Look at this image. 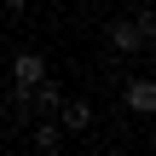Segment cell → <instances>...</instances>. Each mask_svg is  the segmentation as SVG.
<instances>
[{
	"instance_id": "obj_1",
	"label": "cell",
	"mask_w": 156,
	"mask_h": 156,
	"mask_svg": "<svg viewBox=\"0 0 156 156\" xmlns=\"http://www.w3.org/2000/svg\"><path fill=\"white\" fill-rule=\"evenodd\" d=\"M12 81H17V98H29V87L46 81V58L41 52H17L12 58Z\"/></svg>"
},
{
	"instance_id": "obj_2",
	"label": "cell",
	"mask_w": 156,
	"mask_h": 156,
	"mask_svg": "<svg viewBox=\"0 0 156 156\" xmlns=\"http://www.w3.org/2000/svg\"><path fill=\"white\" fill-rule=\"evenodd\" d=\"M52 122H58L64 133H87V127H93V104H87V98H64Z\"/></svg>"
},
{
	"instance_id": "obj_3",
	"label": "cell",
	"mask_w": 156,
	"mask_h": 156,
	"mask_svg": "<svg viewBox=\"0 0 156 156\" xmlns=\"http://www.w3.org/2000/svg\"><path fill=\"white\" fill-rule=\"evenodd\" d=\"M122 104L133 110V116H156V81L145 75V81H127L122 87Z\"/></svg>"
},
{
	"instance_id": "obj_4",
	"label": "cell",
	"mask_w": 156,
	"mask_h": 156,
	"mask_svg": "<svg viewBox=\"0 0 156 156\" xmlns=\"http://www.w3.org/2000/svg\"><path fill=\"white\" fill-rule=\"evenodd\" d=\"M104 41H110V52H116V58H127V52H139V46H145V41H139V29H133V17H127V23L116 17V23L104 29Z\"/></svg>"
},
{
	"instance_id": "obj_5",
	"label": "cell",
	"mask_w": 156,
	"mask_h": 156,
	"mask_svg": "<svg viewBox=\"0 0 156 156\" xmlns=\"http://www.w3.org/2000/svg\"><path fill=\"white\" fill-rule=\"evenodd\" d=\"M23 104H29V110H41V116H58V104H64V87H58V81H35Z\"/></svg>"
},
{
	"instance_id": "obj_6",
	"label": "cell",
	"mask_w": 156,
	"mask_h": 156,
	"mask_svg": "<svg viewBox=\"0 0 156 156\" xmlns=\"http://www.w3.org/2000/svg\"><path fill=\"white\" fill-rule=\"evenodd\" d=\"M58 145H64V127H58V122H41V127H35V151H58Z\"/></svg>"
},
{
	"instance_id": "obj_7",
	"label": "cell",
	"mask_w": 156,
	"mask_h": 156,
	"mask_svg": "<svg viewBox=\"0 0 156 156\" xmlns=\"http://www.w3.org/2000/svg\"><path fill=\"white\" fill-rule=\"evenodd\" d=\"M133 29H139V41L151 46V41H156V6H139V17H133Z\"/></svg>"
},
{
	"instance_id": "obj_8",
	"label": "cell",
	"mask_w": 156,
	"mask_h": 156,
	"mask_svg": "<svg viewBox=\"0 0 156 156\" xmlns=\"http://www.w3.org/2000/svg\"><path fill=\"white\" fill-rule=\"evenodd\" d=\"M23 6H29V0H6V12H23Z\"/></svg>"
}]
</instances>
